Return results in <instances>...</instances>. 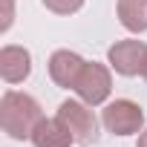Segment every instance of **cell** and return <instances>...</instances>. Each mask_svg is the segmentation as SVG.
Wrapping results in <instances>:
<instances>
[{
  "instance_id": "4fadbf2b",
  "label": "cell",
  "mask_w": 147,
  "mask_h": 147,
  "mask_svg": "<svg viewBox=\"0 0 147 147\" xmlns=\"http://www.w3.org/2000/svg\"><path fill=\"white\" fill-rule=\"evenodd\" d=\"M141 75H144V81H147V58H144V69H141Z\"/></svg>"
},
{
  "instance_id": "6da1fadb",
  "label": "cell",
  "mask_w": 147,
  "mask_h": 147,
  "mask_svg": "<svg viewBox=\"0 0 147 147\" xmlns=\"http://www.w3.org/2000/svg\"><path fill=\"white\" fill-rule=\"evenodd\" d=\"M43 113H40V104L26 95V92H18V90H9L0 98V124H3V133L9 138H32L35 127L40 124Z\"/></svg>"
},
{
  "instance_id": "8992f818",
  "label": "cell",
  "mask_w": 147,
  "mask_h": 147,
  "mask_svg": "<svg viewBox=\"0 0 147 147\" xmlns=\"http://www.w3.org/2000/svg\"><path fill=\"white\" fill-rule=\"evenodd\" d=\"M84 66H87V61H84L78 52L58 49V52H52V58H49V78H52L58 87H63V90H75Z\"/></svg>"
},
{
  "instance_id": "5b68a950",
  "label": "cell",
  "mask_w": 147,
  "mask_h": 147,
  "mask_svg": "<svg viewBox=\"0 0 147 147\" xmlns=\"http://www.w3.org/2000/svg\"><path fill=\"white\" fill-rule=\"evenodd\" d=\"M144 58H147V43L144 40H133V38L113 43L110 52H107L110 66L118 72V75H127V78L138 75V72L144 69Z\"/></svg>"
},
{
  "instance_id": "7c38bea8",
  "label": "cell",
  "mask_w": 147,
  "mask_h": 147,
  "mask_svg": "<svg viewBox=\"0 0 147 147\" xmlns=\"http://www.w3.org/2000/svg\"><path fill=\"white\" fill-rule=\"evenodd\" d=\"M136 147H147V130L138 133V144H136Z\"/></svg>"
},
{
  "instance_id": "ba28073f",
  "label": "cell",
  "mask_w": 147,
  "mask_h": 147,
  "mask_svg": "<svg viewBox=\"0 0 147 147\" xmlns=\"http://www.w3.org/2000/svg\"><path fill=\"white\" fill-rule=\"evenodd\" d=\"M75 141V136L69 133V127L55 115V118H40V124L32 133V144L35 147H69Z\"/></svg>"
},
{
  "instance_id": "52a82bcc",
  "label": "cell",
  "mask_w": 147,
  "mask_h": 147,
  "mask_svg": "<svg viewBox=\"0 0 147 147\" xmlns=\"http://www.w3.org/2000/svg\"><path fill=\"white\" fill-rule=\"evenodd\" d=\"M32 72V55L23 46H3L0 49V75L6 84H20Z\"/></svg>"
},
{
  "instance_id": "8fae6325",
  "label": "cell",
  "mask_w": 147,
  "mask_h": 147,
  "mask_svg": "<svg viewBox=\"0 0 147 147\" xmlns=\"http://www.w3.org/2000/svg\"><path fill=\"white\" fill-rule=\"evenodd\" d=\"M12 15H15V0H6V15H3L6 20H3V29L12 26Z\"/></svg>"
},
{
  "instance_id": "7a4b0ae2",
  "label": "cell",
  "mask_w": 147,
  "mask_h": 147,
  "mask_svg": "<svg viewBox=\"0 0 147 147\" xmlns=\"http://www.w3.org/2000/svg\"><path fill=\"white\" fill-rule=\"evenodd\" d=\"M58 118L69 127V133L75 136L78 144H95L98 141V118L87 101H72V98L61 101Z\"/></svg>"
},
{
  "instance_id": "30bf717a",
  "label": "cell",
  "mask_w": 147,
  "mask_h": 147,
  "mask_svg": "<svg viewBox=\"0 0 147 147\" xmlns=\"http://www.w3.org/2000/svg\"><path fill=\"white\" fill-rule=\"evenodd\" d=\"M43 6L55 15H75L84 6V0H43Z\"/></svg>"
},
{
  "instance_id": "277c9868",
  "label": "cell",
  "mask_w": 147,
  "mask_h": 147,
  "mask_svg": "<svg viewBox=\"0 0 147 147\" xmlns=\"http://www.w3.org/2000/svg\"><path fill=\"white\" fill-rule=\"evenodd\" d=\"M75 92L90 107L104 104L110 98V92H113V75H110V69L104 63H95V61L87 63L84 72H81V78H78V84H75Z\"/></svg>"
},
{
  "instance_id": "3957f363",
  "label": "cell",
  "mask_w": 147,
  "mask_h": 147,
  "mask_svg": "<svg viewBox=\"0 0 147 147\" xmlns=\"http://www.w3.org/2000/svg\"><path fill=\"white\" fill-rule=\"evenodd\" d=\"M101 121L113 136H133V133H141V127H144V110L130 98H118V101L107 104Z\"/></svg>"
},
{
  "instance_id": "9c48e42d",
  "label": "cell",
  "mask_w": 147,
  "mask_h": 147,
  "mask_svg": "<svg viewBox=\"0 0 147 147\" xmlns=\"http://www.w3.org/2000/svg\"><path fill=\"white\" fill-rule=\"evenodd\" d=\"M115 12L127 32H133V35L147 32V0H118Z\"/></svg>"
}]
</instances>
